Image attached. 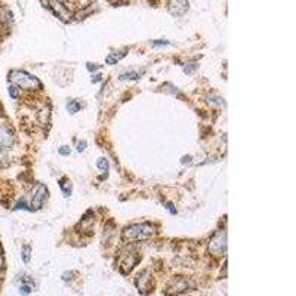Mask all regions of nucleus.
Instances as JSON below:
<instances>
[{
	"label": "nucleus",
	"instance_id": "nucleus-19",
	"mask_svg": "<svg viewBox=\"0 0 296 296\" xmlns=\"http://www.w3.org/2000/svg\"><path fill=\"white\" fill-rule=\"evenodd\" d=\"M154 46H166V44H169L168 42H163V40H157V42L153 43Z\"/></svg>",
	"mask_w": 296,
	"mask_h": 296
},
{
	"label": "nucleus",
	"instance_id": "nucleus-5",
	"mask_svg": "<svg viewBox=\"0 0 296 296\" xmlns=\"http://www.w3.org/2000/svg\"><path fill=\"white\" fill-rule=\"evenodd\" d=\"M14 145V133L5 123H0V148L11 150Z\"/></svg>",
	"mask_w": 296,
	"mask_h": 296
},
{
	"label": "nucleus",
	"instance_id": "nucleus-17",
	"mask_svg": "<svg viewBox=\"0 0 296 296\" xmlns=\"http://www.w3.org/2000/svg\"><path fill=\"white\" fill-rule=\"evenodd\" d=\"M59 154H61V155H69V154H70V148H69L67 145L61 147V148H59Z\"/></svg>",
	"mask_w": 296,
	"mask_h": 296
},
{
	"label": "nucleus",
	"instance_id": "nucleus-11",
	"mask_svg": "<svg viewBox=\"0 0 296 296\" xmlns=\"http://www.w3.org/2000/svg\"><path fill=\"white\" fill-rule=\"evenodd\" d=\"M141 76V71H127V73L120 74V79H122V80H138Z\"/></svg>",
	"mask_w": 296,
	"mask_h": 296
},
{
	"label": "nucleus",
	"instance_id": "nucleus-20",
	"mask_svg": "<svg viewBox=\"0 0 296 296\" xmlns=\"http://www.w3.org/2000/svg\"><path fill=\"white\" fill-rule=\"evenodd\" d=\"M71 2H83V0H71Z\"/></svg>",
	"mask_w": 296,
	"mask_h": 296
},
{
	"label": "nucleus",
	"instance_id": "nucleus-7",
	"mask_svg": "<svg viewBox=\"0 0 296 296\" xmlns=\"http://www.w3.org/2000/svg\"><path fill=\"white\" fill-rule=\"evenodd\" d=\"M188 6H190L188 0H169L168 3L169 12L175 16H181L185 14L188 11Z\"/></svg>",
	"mask_w": 296,
	"mask_h": 296
},
{
	"label": "nucleus",
	"instance_id": "nucleus-3",
	"mask_svg": "<svg viewBox=\"0 0 296 296\" xmlns=\"http://www.w3.org/2000/svg\"><path fill=\"white\" fill-rule=\"evenodd\" d=\"M226 251V231L218 233L209 243V252L212 255H222Z\"/></svg>",
	"mask_w": 296,
	"mask_h": 296
},
{
	"label": "nucleus",
	"instance_id": "nucleus-2",
	"mask_svg": "<svg viewBox=\"0 0 296 296\" xmlns=\"http://www.w3.org/2000/svg\"><path fill=\"white\" fill-rule=\"evenodd\" d=\"M155 234V225L153 224H136L125 230V239L126 240H147Z\"/></svg>",
	"mask_w": 296,
	"mask_h": 296
},
{
	"label": "nucleus",
	"instance_id": "nucleus-12",
	"mask_svg": "<svg viewBox=\"0 0 296 296\" xmlns=\"http://www.w3.org/2000/svg\"><path fill=\"white\" fill-rule=\"evenodd\" d=\"M67 108H69V111H70L71 114H76L80 110V104H77L76 101H70V102L67 104Z\"/></svg>",
	"mask_w": 296,
	"mask_h": 296
},
{
	"label": "nucleus",
	"instance_id": "nucleus-14",
	"mask_svg": "<svg viewBox=\"0 0 296 296\" xmlns=\"http://www.w3.org/2000/svg\"><path fill=\"white\" fill-rule=\"evenodd\" d=\"M9 95H11L12 98H19V89H18V86H9Z\"/></svg>",
	"mask_w": 296,
	"mask_h": 296
},
{
	"label": "nucleus",
	"instance_id": "nucleus-10",
	"mask_svg": "<svg viewBox=\"0 0 296 296\" xmlns=\"http://www.w3.org/2000/svg\"><path fill=\"white\" fill-rule=\"evenodd\" d=\"M170 284H175V287H170L173 292H184V290H187V287H188V282H187L185 279H183V277L175 279Z\"/></svg>",
	"mask_w": 296,
	"mask_h": 296
},
{
	"label": "nucleus",
	"instance_id": "nucleus-4",
	"mask_svg": "<svg viewBox=\"0 0 296 296\" xmlns=\"http://www.w3.org/2000/svg\"><path fill=\"white\" fill-rule=\"evenodd\" d=\"M48 5H49L48 8L57 15L58 18H61V19H64V21H69L71 18V15H73V12H71L70 9H69L61 0H49Z\"/></svg>",
	"mask_w": 296,
	"mask_h": 296
},
{
	"label": "nucleus",
	"instance_id": "nucleus-8",
	"mask_svg": "<svg viewBox=\"0 0 296 296\" xmlns=\"http://www.w3.org/2000/svg\"><path fill=\"white\" fill-rule=\"evenodd\" d=\"M136 286H138V289H140L141 293L150 292L151 287H153V279H151V276H150L148 272H142L141 276L138 277V280H136Z\"/></svg>",
	"mask_w": 296,
	"mask_h": 296
},
{
	"label": "nucleus",
	"instance_id": "nucleus-18",
	"mask_svg": "<svg viewBox=\"0 0 296 296\" xmlns=\"http://www.w3.org/2000/svg\"><path fill=\"white\" fill-rule=\"evenodd\" d=\"M86 145H87V144H86L85 141L80 142V144H79V147H77V151H79V153H82V151H85Z\"/></svg>",
	"mask_w": 296,
	"mask_h": 296
},
{
	"label": "nucleus",
	"instance_id": "nucleus-6",
	"mask_svg": "<svg viewBox=\"0 0 296 296\" xmlns=\"http://www.w3.org/2000/svg\"><path fill=\"white\" fill-rule=\"evenodd\" d=\"M48 198V188L43 185V184H39L36 188H34V193H33V200H31V206L34 209H40L44 201Z\"/></svg>",
	"mask_w": 296,
	"mask_h": 296
},
{
	"label": "nucleus",
	"instance_id": "nucleus-15",
	"mask_svg": "<svg viewBox=\"0 0 296 296\" xmlns=\"http://www.w3.org/2000/svg\"><path fill=\"white\" fill-rule=\"evenodd\" d=\"M19 293L22 296H29L31 293V286L29 284H22L21 287H19Z\"/></svg>",
	"mask_w": 296,
	"mask_h": 296
},
{
	"label": "nucleus",
	"instance_id": "nucleus-13",
	"mask_svg": "<svg viewBox=\"0 0 296 296\" xmlns=\"http://www.w3.org/2000/svg\"><path fill=\"white\" fill-rule=\"evenodd\" d=\"M97 166H98L99 169L104 170V172H108V160L107 158H99L98 162H97Z\"/></svg>",
	"mask_w": 296,
	"mask_h": 296
},
{
	"label": "nucleus",
	"instance_id": "nucleus-1",
	"mask_svg": "<svg viewBox=\"0 0 296 296\" xmlns=\"http://www.w3.org/2000/svg\"><path fill=\"white\" fill-rule=\"evenodd\" d=\"M9 79H11L12 83H15V85L18 86V87H21V89H36V87L40 89V87H42L40 82H39L34 76L29 74L27 71H11V73H9Z\"/></svg>",
	"mask_w": 296,
	"mask_h": 296
},
{
	"label": "nucleus",
	"instance_id": "nucleus-16",
	"mask_svg": "<svg viewBox=\"0 0 296 296\" xmlns=\"http://www.w3.org/2000/svg\"><path fill=\"white\" fill-rule=\"evenodd\" d=\"M30 254H31V249H30L29 246H26L24 249H22V261L27 264L30 262Z\"/></svg>",
	"mask_w": 296,
	"mask_h": 296
},
{
	"label": "nucleus",
	"instance_id": "nucleus-9",
	"mask_svg": "<svg viewBox=\"0 0 296 296\" xmlns=\"http://www.w3.org/2000/svg\"><path fill=\"white\" fill-rule=\"evenodd\" d=\"M12 19H14V15L11 12V9L8 6H2L0 8V24L8 26L12 22Z\"/></svg>",
	"mask_w": 296,
	"mask_h": 296
}]
</instances>
